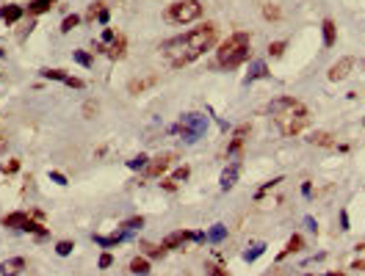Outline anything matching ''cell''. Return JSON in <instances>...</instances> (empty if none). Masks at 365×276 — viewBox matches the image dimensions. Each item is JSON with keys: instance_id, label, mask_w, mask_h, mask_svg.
<instances>
[{"instance_id": "cell-1", "label": "cell", "mask_w": 365, "mask_h": 276, "mask_svg": "<svg viewBox=\"0 0 365 276\" xmlns=\"http://www.w3.org/2000/svg\"><path fill=\"white\" fill-rule=\"evenodd\" d=\"M219 28L213 22H205V25L194 28V31H185L182 36H175L161 44V55L166 58V64L172 69H180L185 64L197 61L205 50H211L216 44Z\"/></svg>"}, {"instance_id": "cell-2", "label": "cell", "mask_w": 365, "mask_h": 276, "mask_svg": "<svg viewBox=\"0 0 365 276\" xmlns=\"http://www.w3.org/2000/svg\"><path fill=\"white\" fill-rule=\"evenodd\" d=\"M268 113H271V119L277 122V127H280V133L285 138L299 136V133L310 124L307 108H304L299 100H293V97H280V100H274V103L268 105Z\"/></svg>"}, {"instance_id": "cell-3", "label": "cell", "mask_w": 365, "mask_h": 276, "mask_svg": "<svg viewBox=\"0 0 365 276\" xmlns=\"http://www.w3.org/2000/svg\"><path fill=\"white\" fill-rule=\"evenodd\" d=\"M249 50H252V36L246 31H235L232 36H227L216 50V61L219 67L224 69H235L249 58Z\"/></svg>"}, {"instance_id": "cell-4", "label": "cell", "mask_w": 365, "mask_h": 276, "mask_svg": "<svg viewBox=\"0 0 365 276\" xmlns=\"http://www.w3.org/2000/svg\"><path fill=\"white\" fill-rule=\"evenodd\" d=\"M169 22L175 25H185V22H194L202 17V3L199 0H177L172 6H166V14H163Z\"/></svg>"}, {"instance_id": "cell-5", "label": "cell", "mask_w": 365, "mask_h": 276, "mask_svg": "<svg viewBox=\"0 0 365 276\" xmlns=\"http://www.w3.org/2000/svg\"><path fill=\"white\" fill-rule=\"evenodd\" d=\"M175 130L182 136L185 144H197L199 138L205 136V130H208V116H202V113H185V116H180V124H177Z\"/></svg>"}, {"instance_id": "cell-6", "label": "cell", "mask_w": 365, "mask_h": 276, "mask_svg": "<svg viewBox=\"0 0 365 276\" xmlns=\"http://www.w3.org/2000/svg\"><path fill=\"white\" fill-rule=\"evenodd\" d=\"M172 160H175V152H163V155H158V158H152L147 163V169H144V177H161L163 172H166L169 166H172Z\"/></svg>"}, {"instance_id": "cell-7", "label": "cell", "mask_w": 365, "mask_h": 276, "mask_svg": "<svg viewBox=\"0 0 365 276\" xmlns=\"http://www.w3.org/2000/svg\"><path fill=\"white\" fill-rule=\"evenodd\" d=\"M42 77H47V80H58V83H67V86H72V89H83V80H80V77L67 75L64 69H42Z\"/></svg>"}, {"instance_id": "cell-8", "label": "cell", "mask_w": 365, "mask_h": 276, "mask_svg": "<svg viewBox=\"0 0 365 276\" xmlns=\"http://www.w3.org/2000/svg\"><path fill=\"white\" fill-rule=\"evenodd\" d=\"M246 136H249V127L246 124H241V127H235V133H232V141L227 144V158H235L241 149H244V141Z\"/></svg>"}, {"instance_id": "cell-9", "label": "cell", "mask_w": 365, "mask_h": 276, "mask_svg": "<svg viewBox=\"0 0 365 276\" xmlns=\"http://www.w3.org/2000/svg\"><path fill=\"white\" fill-rule=\"evenodd\" d=\"M188 241H194V232H188V229H177V232H172V235L163 238L161 248H177V246H182V243H188Z\"/></svg>"}, {"instance_id": "cell-10", "label": "cell", "mask_w": 365, "mask_h": 276, "mask_svg": "<svg viewBox=\"0 0 365 276\" xmlns=\"http://www.w3.org/2000/svg\"><path fill=\"white\" fill-rule=\"evenodd\" d=\"M238 174H241V163H230L221 172V177H219V185H221V191H230L235 182H238Z\"/></svg>"}, {"instance_id": "cell-11", "label": "cell", "mask_w": 365, "mask_h": 276, "mask_svg": "<svg viewBox=\"0 0 365 276\" xmlns=\"http://www.w3.org/2000/svg\"><path fill=\"white\" fill-rule=\"evenodd\" d=\"M354 67V61H351V58H340V61L337 64H332L329 67V80H346V77H349V69Z\"/></svg>"}, {"instance_id": "cell-12", "label": "cell", "mask_w": 365, "mask_h": 276, "mask_svg": "<svg viewBox=\"0 0 365 276\" xmlns=\"http://www.w3.org/2000/svg\"><path fill=\"white\" fill-rule=\"evenodd\" d=\"M25 265H28V262L22 260V257H11V260L0 262V274L3 276H17L20 271H25Z\"/></svg>"}, {"instance_id": "cell-13", "label": "cell", "mask_w": 365, "mask_h": 276, "mask_svg": "<svg viewBox=\"0 0 365 276\" xmlns=\"http://www.w3.org/2000/svg\"><path fill=\"white\" fill-rule=\"evenodd\" d=\"M313 146H327V149H332L335 146V138H332V133H327V130H316L313 136L307 138Z\"/></svg>"}, {"instance_id": "cell-14", "label": "cell", "mask_w": 365, "mask_h": 276, "mask_svg": "<svg viewBox=\"0 0 365 276\" xmlns=\"http://www.w3.org/2000/svg\"><path fill=\"white\" fill-rule=\"evenodd\" d=\"M125 47H127V39H125V36H116V39H113L111 44L106 47V53H108V58H113V61H116V58H122V55H125Z\"/></svg>"}, {"instance_id": "cell-15", "label": "cell", "mask_w": 365, "mask_h": 276, "mask_svg": "<svg viewBox=\"0 0 365 276\" xmlns=\"http://www.w3.org/2000/svg\"><path fill=\"white\" fill-rule=\"evenodd\" d=\"M155 83H158V75L141 77V80H130V86H127V91H130V94H141V91H147L149 86H155Z\"/></svg>"}, {"instance_id": "cell-16", "label": "cell", "mask_w": 365, "mask_h": 276, "mask_svg": "<svg viewBox=\"0 0 365 276\" xmlns=\"http://www.w3.org/2000/svg\"><path fill=\"white\" fill-rule=\"evenodd\" d=\"M25 224H28V213H8L6 218H3V227H11V229H22L25 227Z\"/></svg>"}, {"instance_id": "cell-17", "label": "cell", "mask_w": 365, "mask_h": 276, "mask_svg": "<svg viewBox=\"0 0 365 276\" xmlns=\"http://www.w3.org/2000/svg\"><path fill=\"white\" fill-rule=\"evenodd\" d=\"M22 14H25V8H22V6H14V3H8V6L0 8V17H3L6 22H17Z\"/></svg>"}, {"instance_id": "cell-18", "label": "cell", "mask_w": 365, "mask_h": 276, "mask_svg": "<svg viewBox=\"0 0 365 276\" xmlns=\"http://www.w3.org/2000/svg\"><path fill=\"white\" fill-rule=\"evenodd\" d=\"M266 75H268V67H266V61H255L252 67H249V75H246V83L260 80V77H266Z\"/></svg>"}, {"instance_id": "cell-19", "label": "cell", "mask_w": 365, "mask_h": 276, "mask_svg": "<svg viewBox=\"0 0 365 276\" xmlns=\"http://www.w3.org/2000/svg\"><path fill=\"white\" fill-rule=\"evenodd\" d=\"M130 271H133L136 276H147L149 274V260L147 257H133V260H130Z\"/></svg>"}, {"instance_id": "cell-20", "label": "cell", "mask_w": 365, "mask_h": 276, "mask_svg": "<svg viewBox=\"0 0 365 276\" xmlns=\"http://www.w3.org/2000/svg\"><path fill=\"white\" fill-rule=\"evenodd\" d=\"M205 238H208L211 243H221L227 238V227H224V224H213V227L208 229V235H205Z\"/></svg>"}, {"instance_id": "cell-21", "label": "cell", "mask_w": 365, "mask_h": 276, "mask_svg": "<svg viewBox=\"0 0 365 276\" xmlns=\"http://www.w3.org/2000/svg\"><path fill=\"white\" fill-rule=\"evenodd\" d=\"M321 28H324V44H327V47H332V44H335V20H329V17H327V20L321 22Z\"/></svg>"}, {"instance_id": "cell-22", "label": "cell", "mask_w": 365, "mask_h": 276, "mask_svg": "<svg viewBox=\"0 0 365 276\" xmlns=\"http://www.w3.org/2000/svg\"><path fill=\"white\" fill-rule=\"evenodd\" d=\"M53 3H56V0H31V6H28V14H44V11H50V8H53Z\"/></svg>"}, {"instance_id": "cell-23", "label": "cell", "mask_w": 365, "mask_h": 276, "mask_svg": "<svg viewBox=\"0 0 365 276\" xmlns=\"http://www.w3.org/2000/svg\"><path fill=\"white\" fill-rule=\"evenodd\" d=\"M304 246V241H302V235H293V238H291L288 241V246L282 248V254H280V260L282 257H288V254H293V251H299V248Z\"/></svg>"}, {"instance_id": "cell-24", "label": "cell", "mask_w": 365, "mask_h": 276, "mask_svg": "<svg viewBox=\"0 0 365 276\" xmlns=\"http://www.w3.org/2000/svg\"><path fill=\"white\" fill-rule=\"evenodd\" d=\"M263 251H266V243H252V246L244 251V260H246V262H255L260 254H263Z\"/></svg>"}, {"instance_id": "cell-25", "label": "cell", "mask_w": 365, "mask_h": 276, "mask_svg": "<svg viewBox=\"0 0 365 276\" xmlns=\"http://www.w3.org/2000/svg\"><path fill=\"white\" fill-rule=\"evenodd\" d=\"M141 227H144V218H141V215H139V218H127L125 224H122V232L133 235L136 229H141Z\"/></svg>"}, {"instance_id": "cell-26", "label": "cell", "mask_w": 365, "mask_h": 276, "mask_svg": "<svg viewBox=\"0 0 365 276\" xmlns=\"http://www.w3.org/2000/svg\"><path fill=\"white\" fill-rule=\"evenodd\" d=\"M22 229H25V232H34L36 238H44V235H47V229H44L39 221H31V218H28V224H25Z\"/></svg>"}, {"instance_id": "cell-27", "label": "cell", "mask_w": 365, "mask_h": 276, "mask_svg": "<svg viewBox=\"0 0 365 276\" xmlns=\"http://www.w3.org/2000/svg\"><path fill=\"white\" fill-rule=\"evenodd\" d=\"M77 22H80V17H77V14H70V17H64V22H61V31H64V34H70V31L77 25Z\"/></svg>"}, {"instance_id": "cell-28", "label": "cell", "mask_w": 365, "mask_h": 276, "mask_svg": "<svg viewBox=\"0 0 365 276\" xmlns=\"http://www.w3.org/2000/svg\"><path fill=\"white\" fill-rule=\"evenodd\" d=\"M72 58H75L80 67H91V64H94V61H91V55L83 53V50H75V53H72Z\"/></svg>"}, {"instance_id": "cell-29", "label": "cell", "mask_w": 365, "mask_h": 276, "mask_svg": "<svg viewBox=\"0 0 365 276\" xmlns=\"http://www.w3.org/2000/svg\"><path fill=\"white\" fill-rule=\"evenodd\" d=\"M147 163H149V158H147V155H139V158L127 160V169H147Z\"/></svg>"}, {"instance_id": "cell-30", "label": "cell", "mask_w": 365, "mask_h": 276, "mask_svg": "<svg viewBox=\"0 0 365 276\" xmlns=\"http://www.w3.org/2000/svg\"><path fill=\"white\" fill-rule=\"evenodd\" d=\"M72 248H75V243H72V241H58L56 251H58L61 257H67V254H72Z\"/></svg>"}, {"instance_id": "cell-31", "label": "cell", "mask_w": 365, "mask_h": 276, "mask_svg": "<svg viewBox=\"0 0 365 276\" xmlns=\"http://www.w3.org/2000/svg\"><path fill=\"white\" fill-rule=\"evenodd\" d=\"M188 174H191V169L188 166H182V169L175 172V177H169V179H172V182H182V179H188Z\"/></svg>"}, {"instance_id": "cell-32", "label": "cell", "mask_w": 365, "mask_h": 276, "mask_svg": "<svg viewBox=\"0 0 365 276\" xmlns=\"http://www.w3.org/2000/svg\"><path fill=\"white\" fill-rule=\"evenodd\" d=\"M282 50H285V41H274V44H268V53H271V58H280Z\"/></svg>"}, {"instance_id": "cell-33", "label": "cell", "mask_w": 365, "mask_h": 276, "mask_svg": "<svg viewBox=\"0 0 365 276\" xmlns=\"http://www.w3.org/2000/svg\"><path fill=\"white\" fill-rule=\"evenodd\" d=\"M263 17H266V20H280V8H277V6H266V8H263Z\"/></svg>"}, {"instance_id": "cell-34", "label": "cell", "mask_w": 365, "mask_h": 276, "mask_svg": "<svg viewBox=\"0 0 365 276\" xmlns=\"http://www.w3.org/2000/svg\"><path fill=\"white\" fill-rule=\"evenodd\" d=\"M103 8H106V3H94V6H89V20H94Z\"/></svg>"}, {"instance_id": "cell-35", "label": "cell", "mask_w": 365, "mask_h": 276, "mask_svg": "<svg viewBox=\"0 0 365 276\" xmlns=\"http://www.w3.org/2000/svg\"><path fill=\"white\" fill-rule=\"evenodd\" d=\"M50 179H53V182H58V185H67V177H64L61 172H50Z\"/></svg>"}, {"instance_id": "cell-36", "label": "cell", "mask_w": 365, "mask_h": 276, "mask_svg": "<svg viewBox=\"0 0 365 276\" xmlns=\"http://www.w3.org/2000/svg\"><path fill=\"white\" fill-rule=\"evenodd\" d=\"M208 274H211V276H227V271L219 268V265H208Z\"/></svg>"}, {"instance_id": "cell-37", "label": "cell", "mask_w": 365, "mask_h": 276, "mask_svg": "<svg viewBox=\"0 0 365 276\" xmlns=\"http://www.w3.org/2000/svg\"><path fill=\"white\" fill-rule=\"evenodd\" d=\"M111 265H113V257H111V254H103V257H100V268H111Z\"/></svg>"}, {"instance_id": "cell-38", "label": "cell", "mask_w": 365, "mask_h": 276, "mask_svg": "<svg viewBox=\"0 0 365 276\" xmlns=\"http://www.w3.org/2000/svg\"><path fill=\"white\" fill-rule=\"evenodd\" d=\"M108 17H111V11H108V8H103V11L97 14V22H100V25H106V22H108Z\"/></svg>"}, {"instance_id": "cell-39", "label": "cell", "mask_w": 365, "mask_h": 276, "mask_svg": "<svg viewBox=\"0 0 365 276\" xmlns=\"http://www.w3.org/2000/svg\"><path fill=\"white\" fill-rule=\"evenodd\" d=\"M340 229H349V213L340 210Z\"/></svg>"}, {"instance_id": "cell-40", "label": "cell", "mask_w": 365, "mask_h": 276, "mask_svg": "<svg viewBox=\"0 0 365 276\" xmlns=\"http://www.w3.org/2000/svg\"><path fill=\"white\" fill-rule=\"evenodd\" d=\"M161 185H163V188H166V191H175V188H177V182H172V179H163Z\"/></svg>"}, {"instance_id": "cell-41", "label": "cell", "mask_w": 365, "mask_h": 276, "mask_svg": "<svg viewBox=\"0 0 365 276\" xmlns=\"http://www.w3.org/2000/svg\"><path fill=\"white\" fill-rule=\"evenodd\" d=\"M351 268H354V271H363V274H365V260H357L354 265H351Z\"/></svg>"}, {"instance_id": "cell-42", "label": "cell", "mask_w": 365, "mask_h": 276, "mask_svg": "<svg viewBox=\"0 0 365 276\" xmlns=\"http://www.w3.org/2000/svg\"><path fill=\"white\" fill-rule=\"evenodd\" d=\"M302 193H304V196H310V193H313V185H310V182H304V185H302Z\"/></svg>"}, {"instance_id": "cell-43", "label": "cell", "mask_w": 365, "mask_h": 276, "mask_svg": "<svg viewBox=\"0 0 365 276\" xmlns=\"http://www.w3.org/2000/svg\"><path fill=\"white\" fill-rule=\"evenodd\" d=\"M17 169H20V163H17V160H11V163L6 166V172H17Z\"/></svg>"}, {"instance_id": "cell-44", "label": "cell", "mask_w": 365, "mask_h": 276, "mask_svg": "<svg viewBox=\"0 0 365 276\" xmlns=\"http://www.w3.org/2000/svg\"><path fill=\"white\" fill-rule=\"evenodd\" d=\"M327 276H346V274H327Z\"/></svg>"}, {"instance_id": "cell-45", "label": "cell", "mask_w": 365, "mask_h": 276, "mask_svg": "<svg viewBox=\"0 0 365 276\" xmlns=\"http://www.w3.org/2000/svg\"><path fill=\"white\" fill-rule=\"evenodd\" d=\"M0 58H3V50H0Z\"/></svg>"}]
</instances>
